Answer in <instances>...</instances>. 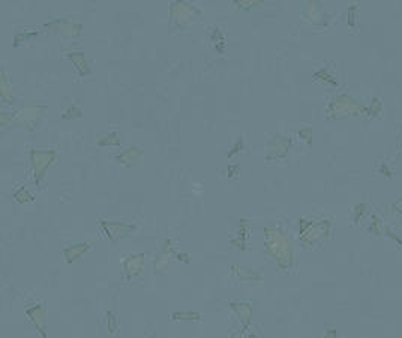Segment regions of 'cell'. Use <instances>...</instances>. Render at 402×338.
Wrapping results in <instances>:
<instances>
[{
    "instance_id": "6da1fadb",
    "label": "cell",
    "mask_w": 402,
    "mask_h": 338,
    "mask_svg": "<svg viewBox=\"0 0 402 338\" xmlns=\"http://www.w3.org/2000/svg\"><path fill=\"white\" fill-rule=\"evenodd\" d=\"M264 247L266 252L276 260L278 267L288 268L291 263V247L290 243L281 229L266 228L264 229Z\"/></svg>"
},
{
    "instance_id": "7a4b0ae2",
    "label": "cell",
    "mask_w": 402,
    "mask_h": 338,
    "mask_svg": "<svg viewBox=\"0 0 402 338\" xmlns=\"http://www.w3.org/2000/svg\"><path fill=\"white\" fill-rule=\"evenodd\" d=\"M56 160V151L48 148V150H38L32 148L30 150V166L33 171V180L36 184H39L48 169Z\"/></svg>"
},
{
    "instance_id": "3957f363",
    "label": "cell",
    "mask_w": 402,
    "mask_h": 338,
    "mask_svg": "<svg viewBox=\"0 0 402 338\" xmlns=\"http://www.w3.org/2000/svg\"><path fill=\"white\" fill-rule=\"evenodd\" d=\"M98 225L113 246H117L123 238H126L131 232L135 231V225H129L125 222H114V220L101 219L98 222Z\"/></svg>"
},
{
    "instance_id": "277c9868",
    "label": "cell",
    "mask_w": 402,
    "mask_h": 338,
    "mask_svg": "<svg viewBox=\"0 0 402 338\" xmlns=\"http://www.w3.org/2000/svg\"><path fill=\"white\" fill-rule=\"evenodd\" d=\"M200 17V9L188 2H173L170 5V18L176 26H186Z\"/></svg>"
},
{
    "instance_id": "5b68a950",
    "label": "cell",
    "mask_w": 402,
    "mask_h": 338,
    "mask_svg": "<svg viewBox=\"0 0 402 338\" xmlns=\"http://www.w3.org/2000/svg\"><path fill=\"white\" fill-rule=\"evenodd\" d=\"M41 115H42V108L35 104H29V105H24L15 111L14 120L17 123L26 126L29 130H33L36 126V122L41 118Z\"/></svg>"
},
{
    "instance_id": "8992f818",
    "label": "cell",
    "mask_w": 402,
    "mask_h": 338,
    "mask_svg": "<svg viewBox=\"0 0 402 338\" xmlns=\"http://www.w3.org/2000/svg\"><path fill=\"white\" fill-rule=\"evenodd\" d=\"M144 262H146V256L143 253L126 254L122 259V268H123V273H125V278L132 280L134 277H137L141 273V270H143Z\"/></svg>"
},
{
    "instance_id": "52a82bcc",
    "label": "cell",
    "mask_w": 402,
    "mask_h": 338,
    "mask_svg": "<svg viewBox=\"0 0 402 338\" xmlns=\"http://www.w3.org/2000/svg\"><path fill=\"white\" fill-rule=\"evenodd\" d=\"M90 249H92V241H80V243H74L65 247L62 253L68 263H74L78 259H81Z\"/></svg>"
},
{
    "instance_id": "ba28073f",
    "label": "cell",
    "mask_w": 402,
    "mask_h": 338,
    "mask_svg": "<svg viewBox=\"0 0 402 338\" xmlns=\"http://www.w3.org/2000/svg\"><path fill=\"white\" fill-rule=\"evenodd\" d=\"M54 32L62 33L63 36H78L81 33V26L75 24L71 18H57L51 24H48Z\"/></svg>"
},
{
    "instance_id": "9c48e42d",
    "label": "cell",
    "mask_w": 402,
    "mask_h": 338,
    "mask_svg": "<svg viewBox=\"0 0 402 338\" xmlns=\"http://www.w3.org/2000/svg\"><path fill=\"white\" fill-rule=\"evenodd\" d=\"M26 317L36 326V329L45 338V307H44V304L38 302L33 307L27 308L26 310Z\"/></svg>"
},
{
    "instance_id": "30bf717a",
    "label": "cell",
    "mask_w": 402,
    "mask_h": 338,
    "mask_svg": "<svg viewBox=\"0 0 402 338\" xmlns=\"http://www.w3.org/2000/svg\"><path fill=\"white\" fill-rule=\"evenodd\" d=\"M290 141L287 138H284L282 135H278L270 144H269V151L266 154V160H272V159H278V157H282L287 151V147H288Z\"/></svg>"
},
{
    "instance_id": "8fae6325",
    "label": "cell",
    "mask_w": 402,
    "mask_h": 338,
    "mask_svg": "<svg viewBox=\"0 0 402 338\" xmlns=\"http://www.w3.org/2000/svg\"><path fill=\"white\" fill-rule=\"evenodd\" d=\"M230 308L236 313V316L239 317L240 323L248 328L249 322H251V316H252V302H230Z\"/></svg>"
},
{
    "instance_id": "7c38bea8",
    "label": "cell",
    "mask_w": 402,
    "mask_h": 338,
    "mask_svg": "<svg viewBox=\"0 0 402 338\" xmlns=\"http://www.w3.org/2000/svg\"><path fill=\"white\" fill-rule=\"evenodd\" d=\"M66 56H68V59H69L71 62L74 63L75 69L78 70V74H80L81 77L87 75L89 72H90V63H89V60L86 59V56H84L83 51H72V53H68Z\"/></svg>"
},
{
    "instance_id": "4fadbf2b",
    "label": "cell",
    "mask_w": 402,
    "mask_h": 338,
    "mask_svg": "<svg viewBox=\"0 0 402 338\" xmlns=\"http://www.w3.org/2000/svg\"><path fill=\"white\" fill-rule=\"evenodd\" d=\"M231 268H233V273L243 281H261L263 280L261 274L255 273L249 267H242V265H239V263H234Z\"/></svg>"
},
{
    "instance_id": "5bb4252c",
    "label": "cell",
    "mask_w": 402,
    "mask_h": 338,
    "mask_svg": "<svg viewBox=\"0 0 402 338\" xmlns=\"http://www.w3.org/2000/svg\"><path fill=\"white\" fill-rule=\"evenodd\" d=\"M141 153H143V151H141L140 147H137V146H129V147H126L119 156H117V162L122 163V165L129 166V165L135 163V160L141 156Z\"/></svg>"
},
{
    "instance_id": "9a60e30c",
    "label": "cell",
    "mask_w": 402,
    "mask_h": 338,
    "mask_svg": "<svg viewBox=\"0 0 402 338\" xmlns=\"http://www.w3.org/2000/svg\"><path fill=\"white\" fill-rule=\"evenodd\" d=\"M173 259V256L170 254L168 250L162 249L161 253H158L155 262H153V273L155 274H161V273H165L170 267V260Z\"/></svg>"
},
{
    "instance_id": "2e32d148",
    "label": "cell",
    "mask_w": 402,
    "mask_h": 338,
    "mask_svg": "<svg viewBox=\"0 0 402 338\" xmlns=\"http://www.w3.org/2000/svg\"><path fill=\"white\" fill-rule=\"evenodd\" d=\"M0 87H2V101L6 102V104H11L12 98H14V93H12V88H11L8 74L3 70H2V74H0Z\"/></svg>"
},
{
    "instance_id": "e0dca14e",
    "label": "cell",
    "mask_w": 402,
    "mask_h": 338,
    "mask_svg": "<svg viewBox=\"0 0 402 338\" xmlns=\"http://www.w3.org/2000/svg\"><path fill=\"white\" fill-rule=\"evenodd\" d=\"M98 146H101V147H119L120 146V136L117 132L108 133V135L102 136L101 139H98Z\"/></svg>"
},
{
    "instance_id": "ac0fdd59",
    "label": "cell",
    "mask_w": 402,
    "mask_h": 338,
    "mask_svg": "<svg viewBox=\"0 0 402 338\" xmlns=\"http://www.w3.org/2000/svg\"><path fill=\"white\" fill-rule=\"evenodd\" d=\"M171 319L173 320H191V322H195V320L201 319V315L200 313H195V311H174L171 315Z\"/></svg>"
},
{
    "instance_id": "d6986e66",
    "label": "cell",
    "mask_w": 402,
    "mask_h": 338,
    "mask_svg": "<svg viewBox=\"0 0 402 338\" xmlns=\"http://www.w3.org/2000/svg\"><path fill=\"white\" fill-rule=\"evenodd\" d=\"M14 199L18 202V204H26V202H32L35 198L32 193L24 187V186H21L15 193H14Z\"/></svg>"
},
{
    "instance_id": "ffe728a7",
    "label": "cell",
    "mask_w": 402,
    "mask_h": 338,
    "mask_svg": "<svg viewBox=\"0 0 402 338\" xmlns=\"http://www.w3.org/2000/svg\"><path fill=\"white\" fill-rule=\"evenodd\" d=\"M81 115V109H78V108H75V106H71L66 112H63V118H66V120H72V118H78Z\"/></svg>"
},
{
    "instance_id": "44dd1931",
    "label": "cell",
    "mask_w": 402,
    "mask_h": 338,
    "mask_svg": "<svg viewBox=\"0 0 402 338\" xmlns=\"http://www.w3.org/2000/svg\"><path fill=\"white\" fill-rule=\"evenodd\" d=\"M107 322H108V331H110V334H113L117 328V319H116L114 313L107 311Z\"/></svg>"
},
{
    "instance_id": "7402d4cb",
    "label": "cell",
    "mask_w": 402,
    "mask_h": 338,
    "mask_svg": "<svg viewBox=\"0 0 402 338\" xmlns=\"http://www.w3.org/2000/svg\"><path fill=\"white\" fill-rule=\"evenodd\" d=\"M263 2H254V0H249V2H240V0H236L234 2V6L239 8V9H249L252 6H257V5H261Z\"/></svg>"
},
{
    "instance_id": "603a6c76",
    "label": "cell",
    "mask_w": 402,
    "mask_h": 338,
    "mask_svg": "<svg viewBox=\"0 0 402 338\" xmlns=\"http://www.w3.org/2000/svg\"><path fill=\"white\" fill-rule=\"evenodd\" d=\"M15 122L14 114H9L8 111H2V126H11Z\"/></svg>"
}]
</instances>
